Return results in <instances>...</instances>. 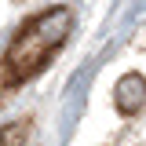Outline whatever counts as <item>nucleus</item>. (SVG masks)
<instances>
[{"mask_svg": "<svg viewBox=\"0 0 146 146\" xmlns=\"http://www.w3.org/2000/svg\"><path fill=\"white\" fill-rule=\"evenodd\" d=\"M26 139H29V121H15L0 128V146H26Z\"/></svg>", "mask_w": 146, "mask_h": 146, "instance_id": "nucleus-3", "label": "nucleus"}, {"mask_svg": "<svg viewBox=\"0 0 146 146\" xmlns=\"http://www.w3.org/2000/svg\"><path fill=\"white\" fill-rule=\"evenodd\" d=\"M70 22H73L70 7H48L40 15L26 18L22 29L11 36V48H7L4 62H0V84L18 88L29 77H36L58 55V48L66 44Z\"/></svg>", "mask_w": 146, "mask_h": 146, "instance_id": "nucleus-1", "label": "nucleus"}, {"mask_svg": "<svg viewBox=\"0 0 146 146\" xmlns=\"http://www.w3.org/2000/svg\"><path fill=\"white\" fill-rule=\"evenodd\" d=\"M117 110L121 113H139V110L146 106V77L143 73H124L121 77V84H117Z\"/></svg>", "mask_w": 146, "mask_h": 146, "instance_id": "nucleus-2", "label": "nucleus"}]
</instances>
